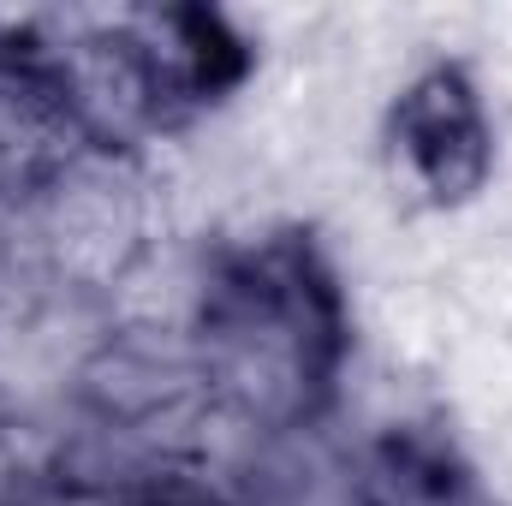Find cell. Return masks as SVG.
<instances>
[{
	"instance_id": "cell-1",
	"label": "cell",
	"mask_w": 512,
	"mask_h": 506,
	"mask_svg": "<svg viewBox=\"0 0 512 506\" xmlns=\"http://www.w3.org/2000/svg\"><path fill=\"white\" fill-rule=\"evenodd\" d=\"M399 137H405V155L417 161V173L447 197V191H471L483 179V120L471 108V90L459 78H429L411 90L405 102V120H399Z\"/></svg>"
}]
</instances>
